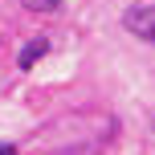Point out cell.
I'll return each mask as SVG.
<instances>
[{
    "label": "cell",
    "mask_w": 155,
    "mask_h": 155,
    "mask_svg": "<svg viewBox=\"0 0 155 155\" xmlns=\"http://www.w3.org/2000/svg\"><path fill=\"white\" fill-rule=\"evenodd\" d=\"M123 25H127V33H135L139 41H155V8H151V0L131 4L123 12Z\"/></svg>",
    "instance_id": "6da1fadb"
},
{
    "label": "cell",
    "mask_w": 155,
    "mask_h": 155,
    "mask_svg": "<svg viewBox=\"0 0 155 155\" xmlns=\"http://www.w3.org/2000/svg\"><path fill=\"white\" fill-rule=\"evenodd\" d=\"M49 53V37H33L29 45L21 49V57H16V65H21V70H29V65H37L41 57Z\"/></svg>",
    "instance_id": "7a4b0ae2"
},
{
    "label": "cell",
    "mask_w": 155,
    "mask_h": 155,
    "mask_svg": "<svg viewBox=\"0 0 155 155\" xmlns=\"http://www.w3.org/2000/svg\"><path fill=\"white\" fill-rule=\"evenodd\" d=\"M57 4H61V0H25V8H29V12H53Z\"/></svg>",
    "instance_id": "3957f363"
},
{
    "label": "cell",
    "mask_w": 155,
    "mask_h": 155,
    "mask_svg": "<svg viewBox=\"0 0 155 155\" xmlns=\"http://www.w3.org/2000/svg\"><path fill=\"white\" fill-rule=\"evenodd\" d=\"M0 155H16V147H8V143H0Z\"/></svg>",
    "instance_id": "277c9868"
}]
</instances>
